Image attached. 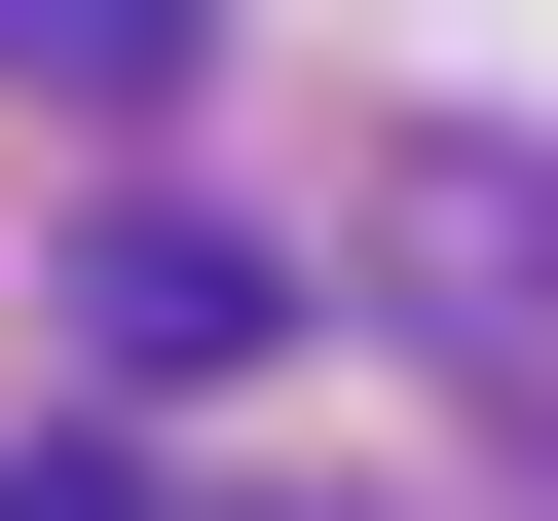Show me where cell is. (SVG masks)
<instances>
[{"mask_svg": "<svg viewBox=\"0 0 558 521\" xmlns=\"http://www.w3.org/2000/svg\"><path fill=\"white\" fill-rule=\"evenodd\" d=\"M260 336H299V260H260L223 186H112V223H75V373L186 410V373H260Z\"/></svg>", "mask_w": 558, "mask_h": 521, "instance_id": "2", "label": "cell"}, {"mask_svg": "<svg viewBox=\"0 0 558 521\" xmlns=\"http://www.w3.org/2000/svg\"><path fill=\"white\" fill-rule=\"evenodd\" d=\"M373 299H410V373H447V410H484V447L558 484V149H447Z\"/></svg>", "mask_w": 558, "mask_h": 521, "instance_id": "1", "label": "cell"}]
</instances>
